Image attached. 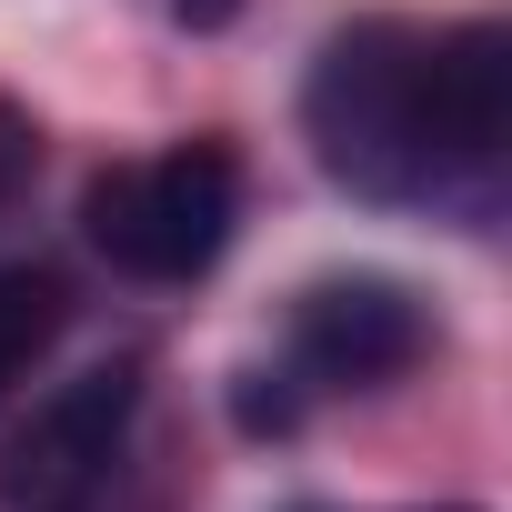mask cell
I'll use <instances>...</instances> for the list:
<instances>
[{"instance_id":"obj_1","label":"cell","mask_w":512,"mask_h":512,"mask_svg":"<svg viewBox=\"0 0 512 512\" xmlns=\"http://www.w3.org/2000/svg\"><path fill=\"white\" fill-rule=\"evenodd\" d=\"M302 141L332 191L372 211H492L512 161V31L502 21H342L302 71Z\"/></svg>"},{"instance_id":"obj_2","label":"cell","mask_w":512,"mask_h":512,"mask_svg":"<svg viewBox=\"0 0 512 512\" xmlns=\"http://www.w3.org/2000/svg\"><path fill=\"white\" fill-rule=\"evenodd\" d=\"M81 231H91V251H101L121 282L181 292V282H201V272L221 262L231 231H241V151H231L221 131L131 151V161L91 171Z\"/></svg>"},{"instance_id":"obj_3","label":"cell","mask_w":512,"mask_h":512,"mask_svg":"<svg viewBox=\"0 0 512 512\" xmlns=\"http://www.w3.org/2000/svg\"><path fill=\"white\" fill-rule=\"evenodd\" d=\"M432 342H442L432 302H422L402 272L352 262V272H312V282L292 292L272 372L302 392V412H312V402H372V392L412 382V372L432 362Z\"/></svg>"},{"instance_id":"obj_4","label":"cell","mask_w":512,"mask_h":512,"mask_svg":"<svg viewBox=\"0 0 512 512\" xmlns=\"http://www.w3.org/2000/svg\"><path fill=\"white\" fill-rule=\"evenodd\" d=\"M141 392H151L141 352H111L51 402H31V422L0 442V512H91L131 462Z\"/></svg>"},{"instance_id":"obj_5","label":"cell","mask_w":512,"mask_h":512,"mask_svg":"<svg viewBox=\"0 0 512 512\" xmlns=\"http://www.w3.org/2000/svg\"><path fill=\"white\" fill-rule=\"evenodd\" d=\"M61 322H71L61 272H41V262H0V402H11V392L51 362Z\"/></svg>"},{"instance_id":"obj_6","label":"cell","mask_w":512,"mask_h":512,"mask_svg":"<svg viewBox=\"0 0 512 512\" xmlns=\"http://www.w3.org/2000/svg\"><path fill=\"white\" fill-rule=\"evenodd\" d=\"M31 171H41V121H31L11 91H0V211L31 191Z\"/></svg>"},{"instance_id":"obj_7","label":"cell","mask_w":512,"mask_h":512,"mask_svg":"<svg viewBox=\"0 0 512 512\" xmlns=\"http://www.w3.org/2000/svg\"><path fill=\"white\" fill-rule=\"evenodd\" d=\"M241 11H251V0H171L181 31H221V21H241Z\"/></svg>"}]
</instances>
